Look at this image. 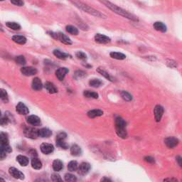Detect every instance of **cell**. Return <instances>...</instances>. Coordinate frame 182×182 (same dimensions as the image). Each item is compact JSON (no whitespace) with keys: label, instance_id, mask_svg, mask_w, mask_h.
<instances>
[{"label":"cell","instance_id":"cell-1","mask_svg":"<svg viewBox=\"0 0 182 182\" xmlns=\"http://www.w3.org/2000/svg\"><path fill=\"white\" fill-rule=\"evenodd\" d=\"M100 1L102 4H105L108 8L110 9V10H112L113 12L117 14L123 16L124 18L128 19L130 20H132V21H138V19L137 18L135 15H133V14L130 13V12H127V11L124 10V9L117 7L115 4H113V3L108 1V0H100Z\"/></svg>","mask_w":182,"mask_h":182},{"label":"cell","instance_id":"cell-2","mask_svg":"<svg viewBox=\"0 0 182 182\" xmlns=\"http://www.w3.org/2000/svg\"><path fill=\"white\" fill-rule=\"evenodd\" d=\"M73 3L80 9L83 10V12H87V13L93 15V16H97V17H100V18H104V19H106L107 16H105L104 14L101 13L99 11L96 10V9L92 8V7H90V6L87 5V4H84L83 2H80V1H78V0H71Z\"/></svg>","mask_w":182,"mask_h":182},{"label":"cell","instance_id":"cell-3","mask_svg":"<svg viewBox=\"0 0 182 182\" xmlns=\"http://www.w3.org/2000/svg\"><path fill=\"white\" fill-rule=\"evenodd\" d=\"M115 130L117 136L122 139H126L127 137V123L125 120L121 117H117L115 120Z\"/></svg>","mask_w":182,"mask_h":182},{"label":"cell","instance_id":"cell-4","mask_svg":"<svg viewBox=\"0 0 182 182\" xmlns=\"http://www.w3.org/2000/svg\"><path fill=\"white\" fill-rule=\"evenodd\" d=\"M24 135L27 138L30 139H36L38 137V130L33 128V127H26L24 131Z\"/></svg>","mask_w":182,"mask_h":182},{"label":"cell","instance_id":"cell-5","mask_svg":"<svg viewBox=\"0 0 182 182\" xmlns=\"http://www.w3.org/2000/svg\"><path fill=\"white\" fill-rule=\"evenodd\" d=\"M179 143V139L174 137H169L164 139V144L169 149H174L178 145Z\"/></svg>","mask_w":182,"mask_h":182},{"label":"cell","instance_id":"cell-6","mask_svg":"<svg viewBox=\"0 0 182 182\" xmlns=\"http://www.w3.org/2000/svg\"><path fill=\"white\" fill-rule=\"evenodd\" d=\"M164 108L161 105H157L155 106V109H154V114H155V118L156 122H160L162 117L163 114H164Z\"/></svg>","mask_w":182,"mask_h":182},{"label":"cell","instance_id":"cell-7","mask_svg":"<svg viewBox=\"0 0 182 182\" xmlns=\"http://www.w3.org/2000/svg\"><path fill=\"white\" fill-rule=\"evenodd\" d=\"M94 38L96 43H100V44H107V43H110L111 41V39L108 36L100 34H95Z\"/></svg>","mask_w":182,"mask_h":182},{"label":"cell","instance_id":"cell-8","mask_svg":"<svg viewBox=\"0 0 182 182\" xmlns=\"http://www.w3.org/2000/svg\"><path fill=\"white\" fill-rule=\"evenodd\" d=\"M9 174H10V175L12 176V177H13L14 178L21 180L24 179V174H23L21 171L16 169V168L14 167L9 168Z\"/></svg>","mask_w":182,"mask_h":182},{"label":"cell","instance_id":"cell-9","mask_svg":"<svg viewBox=\"0 0 182 182\" xmlns=\"http://www.w3.org/2000/svg\"><path fill=\"white\" fill-rule=\"evenodd\" d=\"M90 169H91V165H90V164H88L87 162H83L78 166V173L80 174V175L84 176L89 172Z\"/></svg>","mask_w":182,"mask_h":182},{"label":"cell","instance_id":"cell-10","mask_svg":"<svg viewBox=\"0 0 182 182\" xmlns=\"http://www.w3.org/2000/svg\"><path fill=\"white\" fill-rule=\"evenodd\" d=\"M41 151L44 155H49L54 151V147L53 144L49 143H43L41 145Z\"/></svg>","mask_w":182,"mask_h":182},{"label":"cell","instance_id":"cell-11","mask_svg":"<svg viewBox=\"0 0 182 182\" xmlns=\"http://www.w3.org/2000/svg\"><path fill=\"white\" fill-rule=\"evenodd\" d=\"M21 72L26 76H32L37 73V70L34 67H23L21 69Z\"/></svg>","mask_w":182,"mask_h":182},{"label":"cell","instance_id":"cell-12","mask_svg":"<svg viewBox=\"0 0 182 182\" xmlns=\"http://www.w3.org/2000/svg\"><path fill=\"white\" fill-rule=\"evenodd\" d=\"M16 110L17 113L19 115H26L29 114V110L27 107L24 105L23 102H20L17 104L16 107Z\"/></svg>","mask_w":182,"mask_h":182},{"label":"cell","instance_id":"cell-13","mask_svg":"<svg viewBox=\"0 0 182 182\" xmlns=\"http://www.w3.org/2000/svg\"><path fill=\"white\" fill-rule=\"evenodd\" d=\"M26 121L29 124L33 126H39L41 124V121L40 118L38 116L34 115L28 117Z\"/></svg>","mask_w":182,"mask_h":182},{"label":"cell","instance_id":"cell-14","mask_svg":"<svg viewBox=\"0 0 182 182\" xmlns=\"http://www.w3.org/2000/svg\"><path fill=\"white\" fill-rule=\"evenodd\" d=\"M69 72V70L66 68H60L56 71V76L60 81H62L64 79L65 76Z\"/></svg>","mask_w":182,"mask_h":182},{"label":"cell","instance_id":"cell-15","mask_svg":"<svg viewBox=\"0 0 182 182\" xmlns=\"http://www.w3.org/2000/svg\"><path fill=\"white\" fill-rule=\"evenodd\" d=\"M32 86L34 91H41L43 88V84H42L41 79L38 78H34L33 80H32Z\"/></svg>","mask_w":182,"mask_h":182},{"label":"cell","instance_id":"cell-16","mask_svg":"<svg viewBox=\"0 0 182 182\" xmlns=\"http://www.w3.org/2000/svg\"><path fill=\"white\" fill-rule=\"evenodd\" d=\"M57 40H59L61 43H64L66 45H71L72 44V41L70 39L69 37H68L66 34L63 33H58V37H57Z\"/></svg>","mask_w":182,"mask_h":182},{"label":"cell","instance_id":"cell-17","mask_svg":"<svg viewBox=\"0 0 182 182\" xmlns=\"http://www.w3.org/2000/svg\"><path fill=\"white\" fill-rule=\"evenodd\" d=\"M154 28L155 29V30L158 31V32H162V33H165L167 30V28H166V26L164 23L161 22V21H157L155 22L153 25Z\"/></svg>","mask_w":182,"mask_h":182},{"label":"cell","instance_id":"cell-18","mask_svg":"<svg viewBox=\"0 0 182 182\" xmlns=\"http://www.w3.org/2000/svg\"><path fill=\"white\" fill-rule=\"evenodd\" d=\"M45 88L50 94H54V93H58V89L56 88V87L54 85V83H51V82H46L45 84Z\"/></svg>","mask_w":182,"mask_h":182},{"label":"cell","instance_id":"cell-19","mask_svg":"<svg viewBox=\"0 0 182 182\" xmlns=\"http://www.w3.org/2000/svg\"><path fill=\"white\" fill-rule=\"evenodd\" d=\"M71 154L74 157H79L82 155V149L77 144H73L71 147Z\"/></svg>","mask_w":182,"mask_h":182},{"label":"cell","instance_id":"cell-20","mask_svg":"<svg viewBox=\"0 0 182 182\" xmlns=\"http://www.w3.org/2000/svg\"><path fill=\"white\" fill-rule=\"evenodd\" d=\"M12 40L13 41H14L16 43L20 45H24L26 43V38L24 37V36L21 35H15L12 36Z\"/></svg>","mask_w":182,"mask_h":182},{"label":"cell","instance_id":"cell-21","mask_svg":"<svg viewBox=\"0 0 182 182\" xmlns=\"http://www.w3.org/2000/svg\"><path fill=\"white\" fill-rule=\"evenodd\" d=\"M52 135V132L48 128H42L41 130H38V137L42 138L49 137Z\"/></svg>","mask_w":182,"mask_h":182},{"label":"cell","instance_id":"cell-22","mask_svg":"<svg viewBox=\"0 0 182 182\" xmlns=\"http://www.w3.org/2000/svg\"><path fill=\"white\" fill-rule=\"evenodd\" d=\"M16 160L19 162V164L22 166H26L29 163V159L26 157L24 156V155H19V156H17Z\"/></svg>","mask_w":182,"mask_h":182},{"label":"cell","instance_id":"cell-23","mask_svg":"<svg viewBox=\"0 0 182 182\" xmlns=\"http://www.w3.org/2000/svg\"><path fill=\"white\" fill-rule=\"evenodd\" d=\"M32 166L34 169H41L42 168V163L40 161L39 159L37 158V157H33L32 159Z\"/></svg>","mask_w":182,"mask_h":182},{"label":"cell","instance_id":"cell-24","mask_svg":"<svg viewBox=\"0 0 182 182\" xmlns=\"http://www.w3.org/2000/svg\"><path fill=\"white\" fill-rule=\"evenodd\" d=\"M87 115L90 118H95L97 117L102 116L103 115V111H102L101 110H90Z\"/></svg>","mask_w":182,"mask_h":182},{"label":"cell","instance_id":"cell-25","mask_svg":"<svg viewBox=\"0 0 182 182\" xmlns=\"http://www.w3.org/2000/svg\"><path fill=\"white\" fill-rule=\"evenodd\" d=\"M54 55L58 58L60 59V60H66V58H68L69 57L68 54L62 52V51H59V50H54Z\"/></svg>","mask_w":182,"mask_h":182},{"label":"cell","instance_id":"cell-26","mask_svg":"<svg viewBox=\"0 0 182 182\" xmlns=\"http://www.w3.org/2000/svg\"><path fill=\"white\" fill-rule=\"evenodd\" d=\"M63 162L59 159H56L53 161V169L55 172H60L63 169Z\"/></svg>","mask_w":182,"mask_h":182},{"label":"cell","instance_id":"cell-27","mask_svg":"<svg viewBox=\"0 0 182 182\" xmlns=\"http://www.w3.org/2000/svg\"><path fill=\"white\" fill-rule=\"evenodd\" d=\"M111 58L117 59V60H124L126 58V56L124 54L120 52H111L110 54Z\"/></svg>","mask_w":182,"mask_h":182},{"label":"cell","instance_id":"cell-28","mask_svg":"<svg viewBox=\"0 0 182 182\" xmlns=\"http://www.w3.org/2000/svg\"><path fill=\"white\" fill-rule=\"evenodd\" d=\"M78 164L76 161H71L68 163V171L71 172H76V171H78Z\"/></svg>","mask_w":182,"mask_h":182},{"label":"cell","instance_id":"cell-29","mask_svg":"<svg viewBox=\"0 0 182 182\" xmlns=\"http://www.w3.org/2000/svg\"><path fill=\"white\" fill-rule=\"evenodd\" d=\"M83 95L85 97L88 98H93V99L98 98V96H99L97 93L91 91H85L83 93Z\"/></svg>","mask_w":182,"mask_h":182},{"label":"cell","instance_id":"cell-30","mask_svg":"<svg viewBox=\"0 0 182 182\" xmlns=\"http://www.w3.org/2000/svg\"><path fill=\"white\" fill-rule=\"evenodd\" d=\"M66 30L68 33H69L71 35H78V30L76 27L72 26V25H68L66 27Z\"/></svg>","mask_w":182,"mask_h":182},{"label":"cell","instance_id":"cell-31","mask_svg":"<svg viewBox=\"0 0 182 182\" xmlns=\"http://www.w3.org/2000/svg\"><path fill=\"white\" fill-rule=\"evenodd\" d=\"M97 72H98L100 74L102 75V76H103V77H105V78L108 79V80H110V81H112V82L113 81V78H112L111 76H110V74H109L107 72V71H105V70H103V69H102V68H98V69H97Z\"/></svg>","mask_w":182,"mask_h":182},{"label":"cell","instance_id":"cell-32","mask_svg":"<svg viewBox=\"0 0 182 182\" xmlns=\"http://www.w3.org/2000/svg\"><path fill=\"white\" fill-rule=\"evenodd\" d=\"M0 143L1 145H7L9 144V139L7 135L4 133H1L0 135Z\"/></svg>","mask_w":182,"mask_h":182},{"label":"cell","instance_id":"cell-33","mask_svg":"<svg viewBox=\"0 0 182 182\" xmlns=\"http://www.w3.org/2000/svg\"><path fill=\"white\" fill-rule=\"evenodd\" d=\"M89 84L91 87L93 88H99L102 85V82L100 79H92L89 81Z\"/></svg>","mask_w":182,"mask_h":182},{"label":"cell","instance_id":"cell-34","mask_svg":"<svg viewBox=\"0 0 182 182\" xmlns=\"http://www.w3.org/2000/svg\"><path fill=\"white\" fill-rule=\"evenodd\" d=\"M6 26H7V27H9V29L14 31L19 30V29H21V26L16 22H11V21H9V22L6 23Z\"/></svg>","mask_w":182,"mask_h":182},{"label":"cell","instance_id":"cell-35","mask_svg":"<svg viewBox=\"0 0 182 182\" xmlns=\"http://www.w3.org/2000/svg\"><path fill=\"white\" fill-rule=\"evenodd\" d=\"M56 145L62 149H66L68 148V146L66 142V139H56Z\"/></svg>","mask_w":182,"mask_h":182},{"label":"cell","instance_id":"cell-36","mask_svg":"<svg viewBox=\"0 0 182 182\" xmlns=\"http://www.w3.org/2000/svg\"><path fill=\"white\" fill-rule=\"evenodd\" d=\"M15 61L17 64L20 65V66H24L26 63V59H25L24 56H18L15 58Z\"/></svg>","mask_w":182,"mask_h":182},{"label":"cell","instance_id":"cell-37","mask_svg":"<svg viewBox=\"0 0 182 182\" xmlns=\"http://www.w3.org/2000/svg\"><path fill=\"white\" fill-rule=\"evenodd\" d=\"M121 96L123 98L124 100L126 101H131L133 100V96L132 95H130L128 92L127 91H122L121 92Z\"/></svg>","mask_w":182,"mask_h":182},{"label":"cell","instance_id":"cell-38","mask_svg":"<svg viewBox=\"0 0 182 182\" xmlns=\"http://www.w3.org/2000/svg\"><path fill=\"white\" fill-rule=\"evenodd\" d=\"M1 100L5 103L9 102L8 94H7V91L4 89H1Z\"/></svg>","mask_w":182,"mask_h":182},{"label":"cell","instance_id":"cell-39","mask_svg":"<svg viewBox=\"0 0 182 182\" xmlns=\"http://www.w3.org/2000/svg\"><path fill=\"white\" fill-rule=\"evenodd\" d=\"M64 179L66 181H76L77 180L76 176L71 174H66L64 176Z\"/></svg>","mask_w":182,"mask_h":182},{"label":"cell","instance_id":"cell-40","mask_svg":"<svg viewBox=\"0 0 182 182\" xmlns=\"http://www.w3.org/2000/svg\"><path fill=\"white\" fill-rule=\"evenodd\" d=\"M166 66L171 68H177V66H178L177 62L174 61V60H171V59H167V60H166Z\"/></svg>","mask_w":182,"mask_h":182},{"label":"cell","instance_id":"cell-41","mask_svg":"<svg viewBox=\"0 0 182 182\" xmlns=\"http://www.w3.org/2000/svg\"><path fill=\"white\" fill-rule=\"evenodd\" d=\"M76 56L78 59H80L81 60H87V56L85 53L82 52V51H78L76 53Z\"/></svg>","mask_w":182,"mask_h":182},{"label":"cell","instance_id":"cell-42","mask_svg":"<svg viewBox=\"0 0 182 182\" xmlns=\"http://www.w3.org/2000/svg\"><path fill=\"white\" fill-rule=\"evenodd\" d=\"M85 73L83 71H77L76 73H75L74 76L76 79L78 78H82L85 77Z\"/></svg>","mask_w":182,"mask_h":182},{"label":"cell","instance_id":"cell-43","mask_svg":"<svg viewBox=\"0 0 182 182\" xmlns=\"http://www.w3.org/2000/svg\"><path fill=\"white\" fill-rule=\"evenodd\" d=\"M51 180H52L53 181L55 182L62 181V179L60 178V176L57 174H53L52 175H51Z\"/></svg>","mask_w":182,"mask_h":182},{"label":"cell","instance_id":"cell-44","mask_svg":"<svg viewBox=\"0 0 182 182\" xmlns=\"http://www.w3.org/2000/svg\"><path fill=\"white\" fill-rule=\"evenodd\" d=\"M10 1L13 4H14L16 6H19V7H22L24 4L23 0H10Z\"/></svg>","mask_w":182,"mask_h":182},{"label":"cell","instance_id":"cell-45","mask_svg":"<svg viewBox=\"0 0 182 182\" xmlns=\"http://www.w3.org/2000/svg\"><path fill=\"white\" fill-rule=\"evenodd\" d=\"M9 118L8 117H7L6 115L2 117L1 119V124L2 126L7 125V124L9 123Z\"/></svg>","mask_w":182,"mask_h":182},{"label":"cell","instance_id":"cell-46","mask_svg":"<svg viewBox=\"0 0 182 182\" xmlns=\"http://www.w3.org/2000/svg\"><path fill=\"white\" fill-rule=\"evenodd\" d=\"M144 159V161H147V163H149V164H155V159H154L153 157H149V156L145 157Z\"/></svg>","mask_w":182,"mask_h":182},{"label":"cell","instance_id":"cell-47","mask_svg":"<svg viewBox=\"0 0 182 182\" xmlns=\"http://www.w3.org/2000/svg\"><path fill=\"white\" fill-rule=\"evenodd\" d=\"M67 138V135L65 133H60L57 135L56 139H66Z\"/></svg>","mask_w":182,"mask_h":182},{"label":"cell","instance_id":"cell-48","mask_svg":"<svg viewBox=\"0 0 182 182\" xmlns=\"http://www.w3.org/2000/svg\"><path fill=\"white\" fill-rule=\"evenodd\" d=\"M176 159H177V163H178L180 167L182 168V157H177Z\"/></svg>","mask_w":182,"mask_h":182},{"label":"cell","instance_id":"cell-49","mask_svg":"<svg viewBox=\"0 0 182 182\" xmlns=\"http://www.w3.org/2000/svg\"><path fill=\"white\" fill-rule=\"evenodd\" d=\"M100 181H112V180L110 179L109 178H107V177H103V178L101 179Z\"/></svg>","mask_w":182,"mask_h":182},{"label":"cell","instance_id":"cell-50","mask_svg":"<svg viewBox=\"0 0 182 182\" xmlns=\"http://www.w3.org/2000/svg\"><path fill=\"white\" fill-rule=\"evenodd\" d=\"M177 181V179H164V181Z\"/></svg>","mask_w":182,"mask_h":182},{"label":"cell","instance_id":"cell-51","mask_svg":"<svg viewBox=\"0 0 182 182\" xmlns=\"http://www.w3.org/2000/svg\"><path fill=\"white\" fill-rule=\"evenodd\" d=\"M0 1H4V0H0Z\"/></svg>","mask_w":182,"mask_h":182}]
</instances>
